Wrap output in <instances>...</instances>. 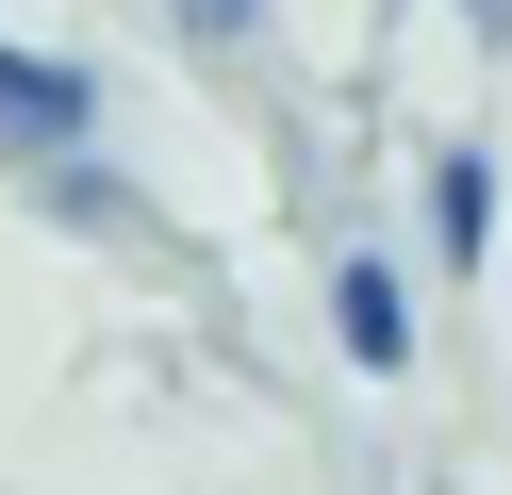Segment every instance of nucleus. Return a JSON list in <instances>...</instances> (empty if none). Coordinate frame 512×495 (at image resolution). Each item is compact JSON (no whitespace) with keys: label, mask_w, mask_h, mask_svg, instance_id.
I'll return each mask as SVG.
<instances>
[{"label":"nucleus","mask_w":512,"mask_h":495,"mask_svg":"<svg viewBox=\"0 0 512 495\" xmlns=\"http://www.w3.org/2000/svg\"><path fill=\"white\" fill-rule=\"evenodd\" d=\"M331 330H347V363H380V380H397V363H413V297H397V264H347V281H331Z\"/></svg>","instance_id":"obj_2"},{"label":"nucleus","mask_w":512,"mask_h":495,"mask_svg":"<svg viewBox=\"0 0 512 495\" xmlns=\"http://www.w3.org/2000/svg\"><path fill=\"white\" fill-rule=\"evenodd\" d=\"M463 17H512V0H463Z\"/></svg>","instance_id":"obj_5"},{"label":"nucleus","mask_w":512,"mask_h":495,"mask_svg":"<svg viewBox=\"0 0 512 495\" xmlns=\"http://www.w3.org/2000/svg\"><path fill=\"white\" fill-rule=\"evenodd\" d=\"M83 132H100V83H83V66H50V50H17V33H0V149H17V165H67Z\"/></svg>","instance_id":"obj_1"},{"label":"nucleus","mask_w":512,"mask_h":495,"mask_svg":"<svg viewBox=\"0 0 512 495\" xmlns=\"http://www.w3.org/2000/svg\"><path fill=\"white\" fill-rule=\"evenodd\" d=\"M430 248H446V264L496 248V165H479V149H446V165H430Z\"/></svg>","instance_id":"obj_3"},{"label":"nucleus","mask_w":512,"mask_h":495,"mask_svg":"<svg viewBox=\"0 0 512 495\" xmlns=\"http://www.w3.org/2000/svg\"><path fill=\"white\" fill-rule=\"evenodd\" d=\"M182 17H199V33H248V17H265V0H182Z\"/></svg>","instance_id":"obj_4"}]
</instances>
